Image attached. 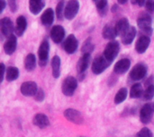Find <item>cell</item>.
Returning <instances> with one entry per match:
<instances>
[{
    "label": "cell",
    "mask_w": 154,
    "mask_h": 137,
    "mask_svg": "<svg viewBox=\"0 0 154 137\" xmlns=\"http://www.w3.org/2000/svg\"><path fill=\"white\" fill-rule=\"evenodd\" d=\"M27 27V21L24 16H19L16 20V27H15V33L17 36H22Z\"/></svg>",
    "instance_id": "obj_22"
},
{
    "label": "cell",
    "mask_w": 154,
    "mask_h": 137,
    "mask_svg": "<svg viewBox=\"0 0 154 137\" xmlns=\"http://www.w3.org/2000/svg\"><path fill=\"white\" fill-rule=\"evenodd\" d=\"M146 8L149 10V11H154V0H147L146 1V4H145Z\"/></svg>",
    "instance_id": "obj_37"
},
{
    "label": "cell",
    "mask_w": 154,
    "mask_h": 137,
    "mask_svg": "<svg viewBox=\"0 0 154 137\" xmlns=\"http://www.w3.org/2000/svg\"><path fill=\"white\" fill-rule=\"evenodd\" d=\"M21 92L23 96L25 97H31V96H34L38 91V86L34 82L29 81V82H25L21 85Z\"/></svg>",
    "instance_id": "obj_10"
},
{
    "label": "cell",
    "mask_w": 154,
    "mask_h": 137,
    "mask_svg": "<svg viewBox=\"0 0 154 137\" xmlns=\"http://www.w3.org/2000/svg\"><path fill=\"white\" fill-rule=\"evenodd\" d=\"M65 37V30L60 25H55L51 28V38L55 43H60Z\"/></svg>",
    "instance_id": "obj_12"
},
{
    "label": "cell",
    "mask_w": 154,
    "mask_h": 137,
    "mask_svg": "<svg viewBox=\"0 0 154 137\" xmlns=\"http://www.w3.org/2000/svg\"><path fill=\"white\" fill-rule=\"evenodd\" d=\"M131 66V61L128 58H123L119 60L114 67V72L117 74H123L126 73Z\"/></svg>",
    "instance_id": "obj_16"
},
{
    "label": "cell",
    "mask_w": 154,
    "mask_h": 137,
    "mask_svg": "<svg viewBox=\"0 0 154 137\" xmlns=\"http://www.w3.org/2000/svg\"><path fill=\"white\" fill-rule=\"evenodd\" d=\"M129 28H130V25H129V22H128L127 18L120 19L115 26L116 34H117V36H120V37H123L125 35V33L128 31Z\"/></svg>",
    "instance_id": "obj_19"
},
{
    "label": "cell",
    "mask_w": 154,
    "mask_h": 137,
    "mask_svg": "<svg viewBox=\"0 0 154 137\" xmlns=\"http://www.w3.org/2000/svg\"><path fill=\"white\" fill-rule=\"evenodd\" d=\"M64 117L71 123L76 125H81L84 122V118L82 114L74 109H68L64 112Z\"/></svg>",
    "instance_id": "obj_9"
},
{
    "label": "cell",
    "mask_w": 154,
    "mask_h": 137,
    "mask_svg": "<svg viewBox=\"0 0 154 137\" xmlns=\"http://www.w3.org/2000/svg\"><path fill=\"white\" fill-rule=\"evenodd\" d=\"M34 96H35V100L37 101L41 102V101H42L44 100V92L42 89H38V91H37V92H36V94Z\"/></svg>",
    "instance_id": "obj_35"
},
{
    "label": "cell",
    "mask_w": 154,
    "mask_h": 137,
    "mask_svg": "<svg viewBox=\"0 0 154 137\" xmlns=\"http://www.w3.org/2000/svg\"><path fill=\"white\" fill-rule=\"evenodd\" d=\"M0 67H1V82H3V80H4V78H5V65L3 64V63H1V65H0Z\"/></svg>",
    "instance_id": "obj_39"
},
{
    "label": "cell",
    "mask_w": 154,
    "mask_h": 137,
    "mask_svg": "<svg viewBox=\"0 0 154 137\" xmlns=\"http://www.w3.org/2000/svg\"><path fill=\"white\" fill-rule=\"evenodd\" d=\"M49 50L50 44L47 40H43L39 48L38 56H39V64L41 66H45L49 58Z\"/></svg>",
    "instance_id": "obj_8"
},
{
    "label": "cell",
    "mask_w": 154,
    "mask_h": 137,
    "mask_svg": "<svg viewBox=\"0 0 154 137\" xmlns=\"http://www.w3.org/2000/svg\"><path fill=\"white\" fill-rule=\"evenodd\" d=\"M147 74V67L143 64H137L130 72V78L134 82H138L145 77Z\"/></svg>",
    "instance_id": "obj_6"
},
{
    "label": "cell",
    "mask_w": 154,
    "mask_h": 137,
    "mask_svg": "<svg viewBox=\"0 0 154 137\" xmlns=\"http://www.w3.org/2000/svg\"><path fill=\"white\" fill-rule=\"evenodd\" d=\"M24 67L27 71L32 72L36 67V57L33 54H29L26 56L24 60Z\"/></svg>",
    "instance_id": "obj_25"
},
{
    "label": "cell",
    "mask_w": 154,
    "mask_h": 137,
    "mask_svg": "<svg viewBox=\"0 0 154 137\" xmlns=\"http://www.w3.org/2000/svg\"><path fill=\"white\" fill-rule=\"evenodd\" d=\"M64 10H65L64 2L60 1L56 6V15L59 20H62V17H64Z\"/></svg>",
    "instance_id": "obj_33"
},
{
    "label": "cell",
    "mask_w": 154,
    "mask_h": 137,
    "mask_svg": "<svg viewBox=\"0 0 154 137\" xmlns=\"http://www.w3.org/2000/svg\"><path fill=\"white\" fill-rule=\"evenodd\" d=\"M44 5V0H29V9L32 14H38Z\"/></svg>",
    "instance_id": "obj_21"
},
{
    "label": "cell",
    "mask_w": 154,
    "mask_h": 137,
    "mask_svg": "<svg viewBox=\"0 0 154 137\" xmlns=\"http://www.w3.org/2000/svg\"><path fill=\"white\" fill-rule=\"evenodd\" d=\"M102 34L106 39H114L117 36L115 27H113L111 25H106L103 29Z\"/></svg>",
    "instance_id": "obj_27"
},
{
    "label": "cell",
    "mask_w": 154,
    "mask_h": 137,
    "mask_svg": "<svg viewBox=\"0 0 154 137\" xmlns=\"http://www.w3.org/2000/svg\"><path fill=\"white\" fill-rule=\"evenodd\" d=\"M120 50V46L117 41H111L109 42L104 51V56L110 61L113 62V60L117 57Z\"/></svg>",
    "instance_id": "obj_7"
},
{
    "label": "cell",
    "mask_w": 154,
    "mask_h": 137,
    "mask_svg": "<svg viewBox=\"0 0 154 137\" xmlns=\"http://www.w3.org/2000/svg\"><path fill=\"white\" fill-rule=\"evenodd\" d=\"M131 1L134 4H137L139 6H143L144 4H146L147 0H131Z\"/></svg>",
    "instance_id": "obj_38"
},
{
    "label": "cell",
    "mask_w": 154,
    "mask_h": 137,
    "mask_svg": "<svg viewBox=\"0 0 154 137\" xmlns=\"http://www.w3.org/2000/svg\"><path fill=\"white\" fill-rule=\"evenodd\" d=\"M32 122H33L34 126H36L37 127H39L41 129H44L50 126V120H49L48 117L42 113L36 114L33 118Z\"/></svg>",
    "instance_id": "obj_18"
},
{
    "label": "cell",
    "mask_w": 154,
    "mask_h": 137,
    "mask_svg": "<svg viewBox=\"0 0 154 137\" xmlns=\"http://www.w3.org/2000/svg\"><path fill=\"white\" fill-rule=\"evenodd\" d=\"M78 87V81L73 76H68L62 83L61 91L62 93L67 97H71Z\"/></svg>",
    "instance_id": "obj_1"
},
{
    "label": "cell",
    "mask_w": 154,
    "mask_h": 137,
    "mask_svg": "<svg viewBox=\"0 0 154 137\" xmlns=\"http://www.w3.org/2000/svg\"><path fill=\"white\" fill-rule=\"evenodd\" d=\"M78 46H79L78 39L73 34H70L69 36H68V38L63 42V48L68 54L75 53L76 50L78 49Z\"/></svg>",
    "instance_id": "obj_11"
},
{
    "label": "cell",
    "mask_w": 154,
    "mask_h": 137,
    "mask_svg": "<svg viewBox=\"0 0 154 137\" xmlns=\"http://www.w3.org/2000/svg\"><path fill=\"white\" fill-rule=\"evenodd\" d=\"M19 76V70L17 67L14 66H9L6 69V73H5V78L8 82H13L14 80H16Z\"/></svg>",
    "instance_id": "obj_28"
},
{
    "label": "cell",
    "mask_w": 154,
    "mask_h": 137,
    "mask_svg": "<svg viewBox=\"0 0 154 137\" xmlns=\"http://www.w3.org/2000/svg\"><path fill=\"white\" fill-rule=\"evenodd\" d=\"M91 60V55L88 53L83 54V56L79 58L78 64H77V70L79 74H84L85 71L88 69V66L90 63Z\"/></svg>",
    "instance_id": "obj_17"
},
{
    "label": "cell",
    "mask_w": 154,
    "mask_h": 137,
    "mask_svg": "<svg viewBox=\"0 0 154 137\" xmlns=\"http://www.w3.org/2000/svg\"><path fill=\"white\" fill-rule=\"evenodd\" d=\"M154 96V85L153 84H151V85H148L146 90L143 92V99L144 101H151Z\"/></svg>",
    "instance_id": "obj_31"
},
{
    "label": "cell",
    "mask_w": 154,
    "mask_h": 137,
    "mask_svg": "<svg viewBox=\"0 0 154 137\" xmlns=\"http://www.w3.org/2000/svg\"><path fill=\"white\" fill-rule=\"evenodd\" d=\"M54 20V12L51 8L46 9L41 16L42 23L45 26H50L52 24Z\"/></svg>",
    "instance_id": "obj_20"
},
{
    "label": "cell",
    "mask_w": 154,
    "mask_h": 137,
    "mask_svg": "<svg viewBox=\"0 0 154 137\" xmlns=\"http://www.w3.org/2000/svg\"><path fill=\"white\" fill-rule=\"evenodd\" d=\"M117 1H118V3H119L120 4H125L127 3L128 0H117Z\"/></svg>",
    "instance_id": "obj_41"
},
{
    "label": "cell",
    "mask_w": 154,
    "mask_h": 137,
    "mask_svg": "<svg viewBox=\"0 0 154 137\" xmlns=\"http://www.w3.org/2000/svg\"><path fill=\"white\" fill-rule=\"evenodd\" d=\"M7 4L9 5L10 10L14 13L17 10V4H16V0H7Z\"/></svg>",
    "instance_id": "obj_36"
},
{
    "label": "cell",
    "mask_w": 154,
    "mask_h": 137,
    "mask_svg": "<svg viewBox=\"0 0 154 137\" xmlns=\"http://www.w3.org/2000/svg\"><path fill=\"white\" fill-rule=\"evenodd\" d=\"M94 44L91 42V39L89 38V39H88L85 42H84V44H83V46H82V48H81V51L84 53V54H86V53H88V54H90L93 50H94Z\"/></svg>",
    "instance_id": "obj_32"
},
{
    "label": "cell",
    "mask_w": 154,
    "mask_h": 137,
    "mask_svg": "<svg viewBox=\"0 0 154 137\" xmlns=\"http://www.w3.org/2000/svg\"><path fill=\"white\" fill-rule=\"evenodd\" d=\"M136 137H153V134L148 127H143L137 133Z\"/></svg>",
    "instance_id": "obj_34"
},
{
    "label": "cell",
    "mask_w": 154,
    "mask_h": 137,
    "mask_svg": "<svg viewBox=\"0 0 154 137\" xmlns=\"http://www.w3.org/2000/svg\"><path fill=\"white\" fill-rule=\"evenodd\" d=\"M112 62H110L104 55L97 57L93 64H92V72L95 74H102L110 65Z\"/></svg>",
    "instance_id": "obj_2"
},
{
    "label": "cell",
    "mask_w": 154,
    "mask_h": 137,
    "mask_svg": "<svg viewBox=\"0 0 154 137\" xmlns=\"http://www.w3.org/2000/svg\"><path fill=\"white\" fill-rule=\"evenodd\" d=\"M143 86L141 83H134L130 91V97L132 99H139L141 96H143Z\"/></svg>",
    "instance_id": "obj_26"
},
{
    "label": "cell",
    "mask_w": 154,
    "mask_h": 137,
    "mask_svg": "<svg viewBox=\"0 0 154 137\" xmlns=\"http://www.w3.org/2000/svg\"><path fill=\"white\" fill-rule=\"evenodd\" d=\"M152 17L147 13L142 14L137 20V24H138V27L140 28V30H142L143 32H145L146 34H149V35L152 33Z\"/></svg>",
    "instance_id": "obj_4"
},
{
    "label": "cell",
    "mask_w": 154,
    "mask_h": 137,
    "mask_svg": "<svg viewBox=\"0 0 154 137\" xmlns=\"http://www.w3.org/2000/svg\"><path fill=\"white\" fill-rule=\"evenodd\" d=\"M154 103H146L140 110V120L143 125L149 124L153 117Z\"/></svg>",
    "instance_id": "obj_3"
},
{
    "label": "cell",
    "mask_w": 154,
    "mask_h": 137,
    "mask_svg": "<svg viewBox=\"0 0 154 137\" xmlns=\"http://www.w3.org/2000/svg\"><path fill=\"white\" fill-rule=\"evenodd\" d=\"M16 46H17V39H16V37L14 34L7 37V39H6V41L5 42V45H4V50H5V54L10 56L13 53H14V51L16 49Z\"/></svg>",
    "instance_id": "obj_15"
},
{
    "label": "cell",
    "mask_w": 154,
    "mask_h": 137,
    "mask_svg": "<svg viewBox=\"0 0 154 137\" xmlns=\"http://www.w3.org/2000/svg\"><path fill=\"white\" fill-rule=\"evenodd\" d=\"M127 95H128V91H127V89H126V88H121V89L117 92V93L116 94V96H115V100H114L115 103H116V105L121 104L122 102H124V101L126 100Z\"/></svg>",
    "instance_id": "obj_29"
},
{
    "label": "cell",
    "mask_w": 154,
    "mask_h": 137,
    "mask_svg": "<svg viewBox=\"0 0 154 137\" xmlns=\"http://www.w3.org/2000/svg\"><path fill=\"white\" fill-rule=\"evenodd\" d=\"M135 36H136V29H135V27L130 26L128 31L122 37V42L125 45H129V44H131L134 41Z\"/></svg>",
    "instance_id": "obj_23"
},
{
    "label": "cell",
    "mask_w": 154,
    "mask_h": 137,
    "mask_svg": "<svg viewBox=\"0 0 154 137\" xmlns=\"http://www.w3.org/2000/svg\"><path fill=\"white\" fill-rule=\"evenodd\" d=\"M150 43H151V39L149 36H147V35L141 36L135 44V50L139 54H143L147 50Z\"/></svg>",
    "instance_id": "obj_14"
},
{
    "label": "cell",
    "mask_w": 154,
    "mask_h": 137,
    "mask_svg": "<svg viewBox=\"0 0 154 137\" xmlns=\"http://www.w3.org/2000/svg\"><path fill=\"white\" fill-rule=\"evenodd\" d=\"M93 2H95L97 8L98 10V12L101 14H105L107 12V3L108 0H92Z\"/></svg>",
    "instance_id": "obj_30"
},
{
    "label": "cell",
    "mask_w": 154,
    "mask_h": 137,
    "mask_svg": "<svg viewBox=\"0 0 154 137\" xmlns=\"http://www.w3.org/2000/svg\"><path fill=\"white\" fill-rule=\"evenodd\" d=\"M52 75L54 78H59L60 75V58L58 56H54L51 59Z\"/></svg>",
    "instance_id": "obj_24"
},
{
    "label": "cell",
    "mask_w": 154,
    "mask_h": 137,
    "mask_svg": "<svg viewBox=\"0 0 154 137\" xmlns=\"http://www.w3.org/2000/svg\"><path fill=\"white\" fill-rule=\"evenodd\" d=\"M80 137H84V136H80Z\"/></svg>",
    "instance_id": "obj_42"
},
{
    "label": "cell",
    "mask_w": 154,
    "mask_h": 137,
    "mask_svg": "<svg viewBox=\"0 0 154 137\" xmlns=\"http://www.w3.org/2000/svg\"><path fill=\"white\" fill-rule=\"evenodd\" d=\"M0 4H1V9H0V13H2V12L4 11V9L5 8V5H6L5 0H0Z\"/></svg>",
    "instance_id": "obj_40"
},
{
    "label": "cell",
    "mask_w": 154,
    "mask_h": 137,
    "mask_svg": "<svg viewBox=\"0 0 154 137\" xmlns=\"http://www.w3.org/2000/svg\"><path fill=\"white\" fill-rule=\"evenodd\" d=\"M79 10V3L78 0H69L64 10V17L68 20H72L75 18Z\"/></svg>",
    "instance_id": "obj_5"
},
{
    "label": "cell",
    "mask_w": 154,
    "mask_h": 137,
    "mask_svg": "<svg viewBox=\"0 0 154 137\" xmlns=\"http://www.w3.org/2000/svg\"><path fill=\"white\" fill-rule=\"evenodd\" d=\"M0 28H1V32H2V34L4 36L9 37L10 35L13 34L14 25H13V22L9 18L5 17V18L1 19V21H0Z\"/></svg>",
    "instance_id": "obj_13"
}]
</instances>
